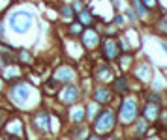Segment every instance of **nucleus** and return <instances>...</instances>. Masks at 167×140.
Masks as SVG:
<instances>
[{
	"instance_id": "14",
	"label": "nucleus",
	"mask_w": 167,
	"mask_h": 140,
	"mask_svg": "<svg viewBox=\"0 0 167 140\" xmlns=\"http://www.w3.org/2000/svg\"><path fill=\"white\" fill-rule=\"evenodd\" d=\"M117 90L118 92H126V90H128V82H126V79H117Z\"/></svg>"
},
{
	"instance_id": "18",
	"label": "nucleus",
	"mask_w": 167,
	"mask_h": 140,
	"mask_svg": "<svg viewBox=\"0 0 167 140\" xmlns=\"http://www.w3.org/2000/svg\"><path fill=\"white\" fill-rule=\"evenodd\" d=\"M160 94H152V95H150V97H148V101L150 103H160Z\"/></svg>"
},
{
	"instance_id": "10",
	"label": "nucleus",
	"mask_w": 167,
	"mask_h": 140,
	"mask_svg": "<svg viewBox=\"0 0 167 140\" xmlns=\"http://www.w3.org/2000/svg\"><path fill=\"white\" fill-rule=\"evenodd\" d=\"M57 79H58V81H64V82H71L75 79V75H73V71H71V69L62 67V69L57 71Z\"/></svg>"
},
{
	"instance_id": "19",
	"label": "nucleus",
	"mask_w": 167,
	"mask_h": 140,
	"mask_svg": "<svg viewBox=\"0 0 167 140\" xmlns=\"http://www.w3.org/2000/svg\"><path fill=\"white\" fill-rule=\"evenodd\" d=\"M137 133H139V135L145 133V122H139V123H137Z\"/></svg>"
},
{
	"instance_id": "8",
	"label": "nucleus",
	"mask_w": 167,
	"mask_h": 140,
	"mask_svg": "<svg viewBox=\"0 0 167 140\" xmlns=\"http://www.w3.org/2000/svg\"><path fill=\"white\" fill-rule=\"evenodd\" d=\"M83 41H85L86 47H90V49H92V47L98 45V34H96L94 30H86L85 36H83Z\"/></svg>"
},
{
	"instance_id": "3",
	"label": "nucleus",
	"mask_w": 167,
	"mask_h": 140,
	"mask_svg": "<svg viewBox=\"0 0 167 140\" xmlns=\"http://www.w3.org/2000/svg\"><path fill=\"white\" fill-rule=\"evenodd\" d=\"M113 125H115V116H113V112H109V110L101 112V116L96 120V131L98 133H107V131L113 129Z\"/></svg>"
},
{
	"instance_id": "29",
	"label": "nucleus",
	"mask_w": 167,
	"mask_h": 140,
	"mask_svg": "<svg viewBox=\"0 0 167 140\" xmlns=\"http://www.w3.org/2000/svg\"><path fill=\"white\" fill-rule=\"evenodd\" d=\"M0 86H2V84H0Z\"/></svg>"
},
{
	"instance_id": "23",
	"label": "nucleus",
	"mask_w": 167,
	"mask_h": 140,
	"mask_svg": "<svg viewBox=\"0 0 167 140\" xmlns=\"http://www.w3.org/2000/svg\"><path fill=\"white\" fill-rule=\"evenodd\" d=\"M128 17H130V21H135V15L132 13V11H128Z\"/></svg>"
},
{
	"instance_id": "1",
	"label": "nucleus",
	"mask_w": 167,
	"mask_h": 140,
	"mask_svg": "<svg viewBox=\"0 0 167 140\" xmlns=\"http://www.w3.org/2000/svg\"><path fill=\"white\" fill-rule=\"evenodd\" d=\"M32 23H34V15L26 10L13 11L10 15V19H8V25H10V28L15 34H26L32 28Z\"/></svg>"
},
{
	"instance_id": "27",
	"label": "nucleus",
	"mask_w": 167,
	"mask_h": 140,
	"mask_svg": "<svg viewBox=\"0 0 167 140\" xmlns=\"http://www.w3.org/2000/svg\"><path fill=\"white\" fill-rule=\"evenodd\" d=\"M150 140H158V138H150Z\"/></svg>"
},
{
	"instance_id": "9",
	"label": "nucleus",
	"mask_w": 167,
	"mask_h": 140,
	"mask_svg": "<svg viewBox=\"0 0 167 140\" xmlns=\"http://www.w3.org/2000/svg\"><path fill=\"white\" fill-rule=\"evenodd\" d=\"M158 114H160V110H158V103H150V105L145 109V118L148 120V122H154V120L158 118Z\"/></svg>"
},
{
	"instance_id": "7",
	"label": "nucleus",
	"mask_w": 167,
	"mask_h": 140,
	"mask_svg": "<svg viewBox=\"0 0 167 140\" xmlns=\"http://www.w3.org/2000/svg\"><path fill=\"white\" fill-rule=\"evenodd\" d=\"M105 56L109 60H115L118 56V49H117V43L113 41V39H107L105 41Z\"/></svg>"
},
{
	"instance_id": "13",
	"label": "nucleus",
	"mask_w": 167,
	"mask_h": 140,
	"mask_svg": "<svg viewBox=\"0 0 167 140\" xmlns=\"http://www.w3.org/2000/svg\"><path fill=\"white\" fill-rule=\"evenodd\" d=\"M81 21H83V25H85V26H88L90 21H92V19H90V13L86 10H81Z\"/></svg>"
},
{
	"instance_id": "12",
	"label": "nucleus",
	"mask_w": 167,
	"mask_h": 140,
	"mask_svg": "<svg viewBox=\"0 0 167 140\" xmlns=\"http://www.w3.org/2000/svg\"><path fill=\"white\" fill-rule=\"evenodd\" d=\"M94 97H96L98 103H107V101H109V97H111V94H109V90H105V88H100V90L96 92Z\"/></svg>"
},
{
	"instance_id": "26",
	"label": "nucleus",
	"mask_w": 167,
	"mask_h": 140,
	"mask_svg": "<svg viewBox=\"0 0 167 140\" xmlns=\"http://www.w3.org/2000/svg\"><path fill=\"white\" fill-rule=\"evenodd\" d=\"M88 140H101V138H98V137H90Z\"/></svg>"
},
{
	"instance_id": "17",
	"label": "nucleus",
	"mask_w": 167,
	"mask_h": 140,
	"mask_svg": "<svg viewBox=\"0 0 167 140\" xmlns=\"http://www.w3.org/2000/svg\"><path fill=\"white\" fill-rule=\"evenodd\" d=\"M19 127H21V125H19V123H11L10 131H11V133H15V135H19V133H21V129H19Z\"/></svg>"
},
{
	"instance_id": "22",
	"label": "nucleus",
	"mask_w": 167,
	"mask_h": 140,
	"mask_svg": "<svg viewBox=\"0 0 167 140\" xmlns=\"http://www.w3.org/2000/svg\"><path fill=\"white\" fill-rule=\"evenodd\" d=\"M115 23H117V25H122V23H124V19H122V17H117V19H115Z\"/></svg>"
},
{
	"instance_id": "4",
	"label": "nucleus",
	"mask_w": 167,
	"mask_h": 140,
	"mask_svg": "<svg viewBox=\"0 0 167 140\" xmlns=\"http://www.w3.org/2000/svg\"><path fill=\"white\" fill-rule=\"evenodd\" d=\"M13 99L19 105H25L30 99V88L26 86V84H17V86L13 88Z\"/></svg>"
},
{
	"instance_id": "21",
	"label": "nucleus",
	"mask_w": 167,
	"mask_h": 140,
	"mask_svg": "<svg viewBox=\"0 0 167 140\" xmlns=\"http://www.w3.org/2000/svg\"><path fill=\"white\" fill-rule=\"evenodd\" d=\"M143 2H145L146 8H148V6H154V4H156V0H143Z\"/></svg>"
},
{
	"instance_id": "24",
	"label": "nucleus",
	"mask_w": 167,
	"mask_h": 140,
	"mask_svg": "<svg viewBox=\"0 0 167 140\" xmlns=\"http://www.w3.org/2000/svg\"><path fill=\"white\" fill-rule=\"evenodd\" d=\"M4 36V26H2V23H0V38Z\"/></svg>"
},
{
	"instance_id": "11",
	"label": "nucleus",
	"mask_w": 167,
	"mask_h": 140,
	"mask_svg": "<svg viewBox=\"0 0 167 140\" xmlns=\"http://www.w3.org/2000/svg\"><path fill=\"white\" fill-rule=\"evenodd\" d=\"M133 8H135V13L139 15V17H146V13H148V8H146V4L143 2V0H132Z\"/></svg>"
},
{
	"instance_id": "2",
	"label": "nucleus",
	"mask_w": 167,
	"mask_h": 140,
	"mask_svg": "<svg viewBox=\"0 0 167 140\" xmlns=\"http://www.w3.org/2000/svg\"><path fill=\"white\" fill-rule=\"evenodd\" d=\"M137 118V103L133 99H126L122 103V109H120V120L124 123H130Z\"/></svg>"
},
{
	"instance_id": "16",
	"label": "nucleus",
	"mask_w": 167,
	"mask_h": 140,
	"mask_svg": "<svg viewBox=\"0 0 167 140\" xmlns=\"http://www.w3.org/2000/svg\"><path fill=\"white\" fill-rule=\"evenodd\" d=\"M62 15L70 19L71 15H73V11H71V8H70V6H64V8H62Z\"/></svg>"
},
{
	"instance_id": "25",
	"label": "nucleus",
	"mask_w": 167,
	"mask_h": 140,
	"mask_svg": "<svg viewBox=\"0 0 167 140\" xmlns=\"http://www.w3.org/2000/svg\"><path fill=\"white\" fill-rule=\"evenodd\" d=\"M161 49H164L165 53H167V43H161Z\"/></svg>"
},
{
	"instance_id": "5",
	"label": "nucleus",
	"mask_w": 167,
	"mask_h": 140,
	"mask_svg": "<svg viewBox=\"0 0 167 140\" xmlns=\"http://www.w3.org/2000/svg\"><path fill=\"white\" fill-rule=\"evenodd\" d=\"M36 125H38V129H39V131H49V129H51L49 116H47L45 112H39V114L36 116Z\"/></svg>"
},
{
	"instance_id": "28",
	"label": "nucleus",
	"mask_w": 167,
	"mask_h": 140,
	"mask_svg": "<svg viewBox=\"0 0 167 140\" xmlns=\"http://www.w3.org/2000/svg\"><path fill=\"white\" fill-rule=\"evenodd\" d=\"M0 122H2V116H0Z\"/></svg>"
},
{
	"instance_id": "6",
	"label": "nucleus",
	"mask_w": 167,
	"mask_h": 140,
	"mask_svg": "<svg viewBox=\"0 0 167 140\" xmlns=\"http://www.w3.org/2000/svg\"><path fill=\"white\" fill-rule=\"evenodd\" d=\"M77 95H79L77 88H75V86H68L66 90H64V94H62V101L68 103V105H70V103H75Z\"/></svg>"
},
{
	"instance_id": "15",
	"label": "nucleus",
	"mask_w": 167,
	"mask_h": 140,
	"mask_svg": "<svg viewBox=\"0 0 167 140\" xmlns=\"http://www.w3.org/2000/svg\"><path fill=\"white\" fill-rule=\"evenodd\" d=\"M83 118H85V110H83V109H77L73 112V120H75V122H81Z\"/></svg>"
},
{
	"instance_id": "20",
	"label": "nucleus",
	"mask_w": 167,
	"mask_h": 140,
	"mask_svg": "<svg viewBox=\"0 0 167 140\" xmlns=\"http://www.w3.org/2000/svg\"><path fill=\"white\" fill-rule=\"evenodd\" d=\"M21 60H25V62H28V60H30V56H28L26 51H23V53H21Z\"/></svg>"
}]
</instances>
